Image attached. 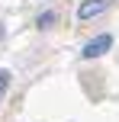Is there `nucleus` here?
I'll return each mask as SVG.
<instances>
[{
	"mask_svg": "<svg viewBox=\"0 0 119 122\" xmlns=\"http://www.w3.org/2000/svg\"><path fill=\"white\" fill-rule=\"evenodd\" d=\"M55 23V13H42V16H39V26H52Z\"/></svg>",
	"mask_w": 119,
	"mask_h": 122,
	"instance_id": "obj_4",
	"label": "nucleus"
},
{
	"mask_svg": "<svg viewBox=\"0 0 119 122\" xmlns=\"http://www.w3.org/2000/svg\"><path fill=\"white\" fill-rule=\"evenodd\" d=\"M109 48H113V36H97L93 42H87V45H84V51H81V55H84V58H100V55H106Z\"/></svg>",
	"mask_w": 119,
	"mask_h": 122,
	"instance_id": "obj_2",
	"label": "nucleus"
},
{
	"mask_svg": "<svg viewBox=\"0 0 119 122\" xmlns=\"http://www.w3.org/2000/svg\"><path fill=\"white\" fill-rule=\"evenodd\" d=\"M109 6H113V0H84V3L77 6V16L81 19H93V16H100V13H106Z\"/></svg>",
	"mask_w": 119,
	"mask_h": 122,
	"instance_id": "obj_1",
	"label": "nucleus"
},
{
	"mask_svg": "<svg viewBox=\"0 0 119 122\" xmlns=\"http://www.w3.org/2000/svg\"><path fill=\"white\" fill-rule=\"evenodd\" d=\"M0 39H3V23H0Z\"/></svg>",
	"mask_w": 119,
	"mask_h": 122,
	"instance_id": "obj_5",
	"label": "nucleus"
},
{
	"mask_svg": "<svg viewBox=\"0 0 119 122\" xmlns=\"http://www.w3.org/2000/svg\"><path fill=\"white\" fill-rule=\"evenodd\" d=\"M6 87H10V71H3V67H0V97L6 93Z\"/></svg>",
	"mask_w": 119,
	"mask_h": 122,
	"instance_id": "obj_3",
	"label": "nucleus"
}]
</instances>
